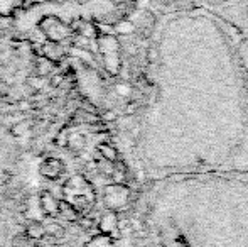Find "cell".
I'll list each match as a JSON object with an SVG mask.
<instances>
[{
    "label": "cell",
    "mask_w": 248,
    "mask_h": 247,
    "mask_svg": "<svg viewBox=\"0 0 248 247\" xmlns=\"http://www.w3.org/2000/svg\"><path fill=\"white\" fill-rule=\"evenodd\" d=\"M68 135H69V127H62L61 131L56 134V144L61 146V148H66V144H68Z\"/></svg>",
    "instance_id": "obj_17"
},
{
    "label": "cell",
    "mask_w": 248,
    "mask_h": 247,
    "mask_svg": "<svg viewBox=\"0 0 248 247\" xmlns=\"http://www.w3.org/2000/svg\"><path fill=\"white\" fill-rule=\"evenodd\" d=\"M62 195H64V200L69 201L78 210V214H81L86 205L93 203V200H95V197H93L95 193H93L92 185L83 176L69 178L62 185Z\"/></svg>",
    "instance_id": "obj_1"
},
{
    "label": "cell",
    "mask_w": 248,
    "mask_h": 247,
    "mask_svg": "<svg viewBox=\"0 0 248 247\" xmlns=\"http://www.w3.org/2000/svg\"><path fill=\"white\" fill-rule=\"evenodd\" d=\"M24 234L27 237L34 239V241H41V239L46 237V229H44V224L39 220H29V224L26 225V232Z\"/></svg>",
    "instance_id": "obj_9"
},
{
    "label": "cell",
    "mask_w": 248,
    "mask_h": 247,
    "mask_svg": "<svg viewBox=\"0 0 248 247\" xmlns=\"http://www.w3.org/2000/svg\"><path fill=\"white\" fill-rule=\"evenodd\" d=\"M46 229V237H62L64 235V227L58 222H47L44 224Z\"/></svg>",
    "instance_id": "obj_13"
},
{
    "label": "cell",
    "mask_w": 248,
    "mask_h": 247,
    "mask_svg": "<svg viewBox=\"0 0 248 247\" xmlns=\"http://www.w3.org/2000/svg\"><path fill=\"white\" fill-rule=\"evenodd\" d=\"M39 210L44 217H58L59 210V200L54 197V193L51 191H41L39 195Z\"/></svg>",
    "instance_id": "obj_5"
},
{
    "label": "cell",
    "mask_w": 248,
    "mask_h": 247,
    "mask_svg": "<svg viewBox=\"0 0 248 247\" xmlns=\"http://www.w3.org/2000/svg\"><path fill=\"white\" fill-rule=\"evenodd\" d=\"M128 195H130V191H128L127 186H124L122 183H115V185H110L105 188L103 191V201L105 205H107L108 210H122V208L127 205L128 201Z\"/></svg>",
    "instance_id": "obj_3"
},
{
    "label": "cell",
    "mask_w": 248,
    "mask_h": 247,
    "mask_svg": "<svg viewBox=\"0 0 248 247\" xmlns=\"http://www.w3.org/2000/svg\"><path fill=\"white\" fill-rule=\"evenodd\" d=\"M54 68H56V63H52L51 60L44 56H39L36 61V75L39 76H47V75H52L54 73Z\"/></svg>",
    "instance_id": "obj_10"
},
{
    "label": "cell",
    "mask_w": 248,
    "mask_h": 247,
    "mask_svg": "<svg viewBox=\"0 0 248 247\" xmlns=\"http://www.w3.org/2000/svg\"><path fill=\"white\" fill-rule=\"evenodd\" d=\"M39 31L44 34L46 41H52V43H64L73 36L71 27L58 17H44L39 22Z\"/></svg>",
    "instance_id": "obj_2"
},
{
    "label": "cell",
    "mask_w": 248,
    "mask_h": 247,
    "mask_svg": "<svg viewBox=\"0 0 248 247\" xmlns=\"http://www.w3.org/2000/svg\"><path fill=\"white\" fill-rule=\"evenodd\" d=\"M83 247H113V237L107 234H98L90 239Z\"/></svg>",
    "instance_id": "obj_11"
},
{
    "label": "cell",
    "mask_w": 248,
    "mask_h": 247,
    "mask_svg": "<svg viewBox=\"0 0 248 247\" xmlns=\"http://www.w3.org/2000/svg\"><path fill=\"white\" fill-rule=\"evenodd\" d=\"M27 83H29V85H32L36 90H43L44 85H46V82H44V76H39V75L31 76V78L27 80Z\"/></svg>",
    "instance_id": "obj_19"
},
{
    "label": "cell",
    "mask_w": 248,
    "mask_h": 247,
    "mask_svg": "<svg viewBox=\"0 0 248 247\" xmlns=\"http://www.w3.org/2000/svg\"><path fill=\"white\" fill-rule=\"evenodd\" d=\"M134 31V24L128 22V20H120V22L115 26V33H120V34H128Z\"/></svg>",
    "instance_id": "obj_18"
},
{
    "label": "cell",
    "mask_w": 248,
    "mask_h": 247,
    "mask_svg": "<svg viewBox=\"0 0 248 247\" xmlns=\"http://www.w3.org/2000/svg\"><path fill=\"white\" fill-rule=\"evenodd\" d=\"M98 152L101 154V158L107 159V161H111V163H115V161H117V158H118L117 149H115L113 146H110V144H100L98 146Z\"/></svg>",
    "instance_id": "obj_14"
},
{
    "label": "cell",
    "mask_w": 248,
    "mask_h": 247,
    "mask_svg": "<svg viewBox=\"0 0 248 247\" xmlns=\"http://www.w3.org/2000/svg\"><path fill=\"white\" fill-rule=\"evenodd\" d=\"M83 146H85V137L78 132H69L66 148H69L71 151H81Z\"/></svg>",
    "instance_id": "obj_12"
},
{
    "label": "cell",
    "mask_w": 248,
    "mask_h": 247,
    "mask_svg": "<svg viewBox=\"0 0 248 247\" xmlns=\"http://www.w3.org/2000/svg\"><path fill=\"white\" fill-rule=\"evenodd\" d=\"M14 247H39V241H34L26 234H20L14 239Z\"/></svg>",
    "instance_id": "obj_16"
},
{
    "label": "cell",
    "mask_w": 248,
    "mask_h": 247,
    "mask_svg": "<svg viewBox=\"0 0 248 247\" xmlns=\"http://www.w3.org/2000/svg\"><path fill=\"white\" fill-rule=\"evenodd\" d=\"M58 217H61L66 222H78L79 214L75 207H73L69 201L66 200H59V210H58Z\"/></svg>",
    "instance_id": "obj_8"
},
{
    "label": "cell",
    "mask_w": 248,
    "mask_h": 247,
    "mask_svg": "<svg viewBox=\"0 0 248 247\" xmlns=\"http://www.w3.org/2000/svg\"><path fill=\"white\" fill-rule=\"evenodd\" d=\"M41 46V56L47 58V60H51L52 63H59L61 60H64L66 58V49L64 46H62V43H52V41H44L43 44H39Z\"/></svg>",
    "instance_id": "obj_6"
},
{
    "label": "cell",
    "mask_w": 248,
    "mask_h": 247,
    "mask_svg": "<svg viewBox=\"0 0 248 247\" xmlns=\"http://www.w3.org/2000/svg\"><path fill=\"white\" fill-rule=\"evenodd\" d=\"M62 171H64V165H62L61 159L58 158H47L44 159L43 163H41L39 166V173L43 178L49 180V181H54V180H58L59 176L62 175Z\"/></svg>",
    "instance_id": "obj_4"
},
{
    "label": "cell",
    "mask_w": 248,
    "mask_h": 247,
    "mask_svg": "<svg viewBox=\"0 0 248 247\" xmlns=\"http://www.w3.org/2000/svg\"><path fill=\"white\" fill-rule=\"evenodd\" d=\"M100 234H107L110 237H118V217L113 210H107L98 222Z\"/></svg>",
    "instance_id": "obj_7"
},
{
    "label": "cell",
    "mask_w": 248,
    "mask_h": 247,
    "mask_svg": "<svg viewBox=\"0 0 248 247\" xmlns=\"http://www.w3.org/2000/svg\"><path fill=\"white\" fill-rule=\"evenodd\" d=\"M31 131V124L27 122V120H20V122H16L12 125V129H10V132H12L16 137H24L26 134H29Z\"/></svg>",
    "instance_id": "obj_15"
}]
</instances>
